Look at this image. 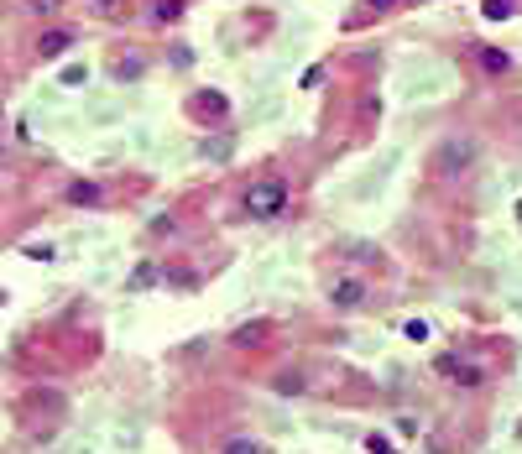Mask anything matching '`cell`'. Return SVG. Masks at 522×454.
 <instances>
[{
    "label": "cell",
    "instance_id": "277c9868",
    "mask_svg": "<svg viewBox=\"0 0 522 454\" xmlns=\"http://www.w3.org/2000/svg\"><path fill=\"white\" fill-rule=\"evenodd\" d=\"M486 16H491V21H501V16H512V0H486Z\"/></svg>",
    "mask_w": 522,
    "mask_h": 454
},
{
    "label": "cell",
    "instance_id": "8992f818",
    "mask_svg": "<svg viewBox=\"0 0 522 454\" xmlns=\"http://www.w3.org/2000/svg\"><path fill=\"white\" fill-rule=\"evenodd\" d=\"M73 199H79V204H95V199H99V188H89V183H79V188H73Z\"/></svg>",
    "mask_w": 522,
    "mask_h": 454
},
{
    "label": "cell",
    "instance_id": "7a4b0ae2",
    "mask_svg": "<svg viewBox=\"0 0 522 454\" xmlns=\"http://www.w3.org/2000/svg\"><path fill=\"white\" fill-rule=\"evenodd\" d=\"M454 168H470V146H465V141L444 146V172H454Z\"/></svg>",
    "mask_w": 522,
    "mask_h": 454
},
{
    "label": "cell",
    "instance_id": "6da1fadb",
    "mask_svg": "<svg viewBox=\"0 0 522 454\" xmlns=\"http://www.w3.org/2000/svg\"><path fill=\"white\" fill-rule=\"evenodd\" d=\"M282 204H287V183H282V178H267V183H256V188H251L246 209H251L256 219H272V215H282Z\"/></svg>",
    "mask_w": 522,
    "mask_h": 454
},
{
    "label": "cell",
    "instance_id": "3957f363",
    "mask_svg": "<svg viewBox=\"0 0 522 454\" xmlns=\"http://www.w3.org/2000/svg\"><path fill=\"white\" fill-rule=\"evenodd\" d=\"M481 63H486L491 73H501V68H507V52H496V48H481Z\"/></svg>",
    "mask_w": 522,
    "mask_h": 454
},
{
    "label": "cell",
    "instance_id": "5b68a950",
    "mask_svg": "<svg viewBox=\"0 0 522 454\" xmlns=\"http://www.w3.org/2000/svg\"><path fill=\"white\" fill-rule=\"evenodd\" d=\"M334 298H340V303H356V298H360V287H356V282H345V287H334Z\"/></svg>",
    "mask_w": 522,
    "mask_h": 454
},
{
    "label": "cell",
    "instance_id": "52a82bcc",
    "mask_svg": "<svg viewBox=\"0 0 522 454\" xmlns=\"http://www.w3.org/2000/svg\"><path fill=\"white\" fill-rule=\"evenodd\" d=\"M95 6H115V0H95Z\"/></svg>",
    "mask_w": 522,
    "mask_h": 454
}]
</instances>
